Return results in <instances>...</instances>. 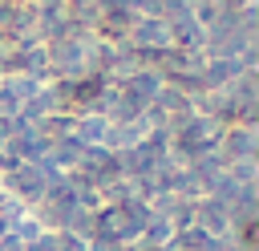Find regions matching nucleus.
<instances>
[{"label": "nucleus", "mask_w": 259, "mask_h": 251, "mask_svg": "<svg viewBox=\"0 0 259 251\" xmlns=\"http://www.w3.org/2000/svg\"><path fill=\"white\" fill-rule=\"evenodd\" d=\"M138 243H142V247H150V251L170 247V243H174V227H170L166 219H158V215H154V219L146 223V231H142V239H138Z\"/></svg>", "instance_id": "nucleus-6"}, {"label": "nucleus", "mask_w": 259, "mask_h": 251, "mask_svg": "<svg viewBox=\"0 0 259 251\" xmlns=\"http://www.w3.org/2000/svg\"><path fill=\"white\" fill-rule=\"evenodd\" d=\"M4 97L8 101H16V105H28L36 93H40V81L36 77H24V73H16V77H4Z\"/></svg>", "instance_id": "nucleus-5"}, {"label": "nucleus", "mask_w": 259, "mask_h": 251, "mask_svg": "<svg viewBox=\"0 0 259 251\" xmlns=\"http://www.w3.org/2000/svg\"><path fill=\"white\" fill-rule=\"evenodd\" d=\"M130 49H170V24L158 16H138V24L130 28Z\"/></svg>", "instance_id": "nucleus-4"}, {"label": "nucleus", "mask_w": 259, "mask_h": 251, "mask_svg": "<svg viewBox=\"0 0 259 251\" xmlns=\"http://www.w3.org/2000/svg\"><path fill=\"white\" fill-rule=\"evenodd\" d=\"M194 223L210 235V239H231V215H227V206L223 202H214V198H194Z\"/></svg>", "instance_id": "nucleus-2"}, {"label": "nucleus", "mask_w": 259, "mask_h": 251, "mask_svg": "<svg viewBox=\"0 0 259 251\" xmlns=\"http://www.w3.org/2000/svg\"><path fill=\"white\" fill-rule=\"evenodd\" d=\"M4 190L12 194V198H20L24 206L32 202H40L45 194H49V182H45V174H40V166H28V162H16L8 174H4Z\"/></svg>", "instance_id": "nucleus-1"}, {"label": "nucleus", "mask_w": 259, "mask_h": 251, "mask_svg": "<svg viewBox=\"0 0 259 251\" xmlns=\"http://www.w3.org/2000/svg\"><path fill=\"white\" fill-rule=\"evenodd\" d=\"M24 251H57V239H53V235L45 231V235H40V239H32V243H28Z\"/></svg>", "instance_id": "nucleus-7"}, {"label": "nucleus", "mask_w": 259, "mask_h": 251, "mask_svg": "<svg viewBox=\"0 0 259 251\" xmlns=\"http://www.w3.org/2000/svg\"><path fill=\"white\" fill-rule=\"evenodd\" d=\"M255 150H259L255 130L227 126V130H223V138H219V158H223V162H243V158H255Z\"/></svg>", "instance_id": "nucleus-3"}]
</instances>
